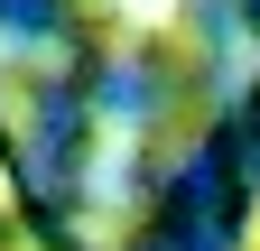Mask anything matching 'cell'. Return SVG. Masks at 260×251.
<instances>
[{
  "instance_id": "cell-1",
  "label": "cell",
  "mask_w": 260,
  "mask_h": 251,
  "mask_svg": "<svg viewBox=\"0 0 260 251\" xmlns=\"http://www.w3.org/2000/svg\"><path fill=\"white\" fill-rule=\"evenodd\" d=\"M130 10H140V19H158V10H168V0H130Z\"/></svg>"
},
{
  "instance_id": "cell-2",
  "label": "cell",
  "mask_w": 260,
  "mask_h": 251,
  "mask_svg": "<svg viewBox=\"0 0 260 251\" xmlns=\"http://www.w3.org/2000/svg\"><path fill=\"white\" fill-rule=\"evenodd\" d=\"M0 205H10V168H0Z\"/></svg>"
},
{
  "instance_id": "cell-3",
  "label": "cell",
  "mask_w": 260,
  "mask_h": 251,
  "mask_svg": "<svg viewBox=\"0 0 260 251\" xmlns=\"http://www.w3.org/2000/svg\"><path fill=\"white\" fill-rule=\"evenodd\" d=\"M251 251H260V214H251Z\"/></svg>"
}]
</instances>
